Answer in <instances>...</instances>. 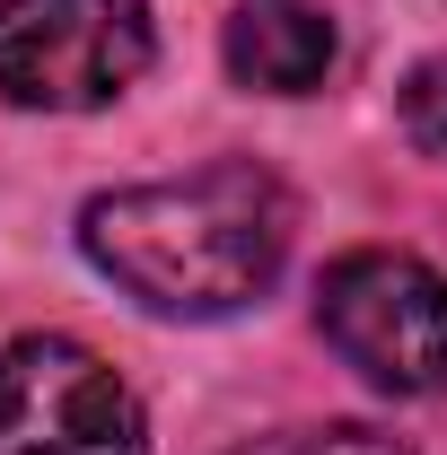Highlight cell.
Masks as SVG:
<instances>
[{
	"instance_id": "obj_2",
	"label": "cell",
	"mask_w": 447,
	"mask_h": 455,
	"mask_svg": "<svg viewBox=\"0 0 447 455\" xmlns=\"http://www.w3.org/2000/svg\"><path fill=\"white\" fill-rule=\"evenodd\" d=\"M316 324L378 395H439L447 386V272L394 245L342 254L316 289Z\"/></svg>"
},
{
	"instance_id": "obj_1",
	"label": "cell",
	"mask_w": 447,
	"mask_h": 455,
	"mask_svg": "<svg viewBox=\"0 0 447 455\" xmlns=\"http://www.w3.org/2000/svg\"><path fill=\"white\" fill-rule=\"evenodd\" d=\"M289 236H298V202L255 158H211L193 175L123 184L79 211V254L132 307L175 315V324L255 307L289 263Z\"/></svg>"
},
{
	"instance_id": "obj_5",
	"label": "cell",
	"mask_w": 447,
	"mask_h": 455,
	"mask_svg": "<svg viewBox=\"0 0 447 455\" xmlns=\"http://www.w3.org/2000/svg\"><path fill=\"white\" fill-rule=\"evenodd\" d=\"M220 53H228V70H237L246 88H264V97H307V88H325L342 36H334V18H325L316 0H237Z\"/></svg>"
},
{
	"instance_id": "obj_4",
	"label": "cell",
	"mask_w": 447,
	"mask_h": 455,
	"mask_svg": "<svg viewBox=\"0 0 447 455\" xmlns=\"http://www.w3.org/2000/svg\"><path fill=\"white\" fill-rule=\"evenodd\" d=\"M0 455H150V420L88 341L27 333L0 350Z\"/></svg>"
},
{
	"instance_id": "obj_7",
	"label": "cell",
	"mask_w": 447,
	"mask_h": 455,
	"mask_svg": "<svg viewBox=\"0 0 447 455\" xmlns=\"http://www.w3.org/2000/svg\"><path fill=\"white\" fill-rule=\"evenodd\" d=\"M394 114H403L412 149L447 167V61H421V70L403 79V97H394Z\"/></svg>"
},
{
	"instance_id": "obj_3",
	"label": "cell",
	"mask_w": 447,
	"mask_h": 455,
	"mask_svg": "<svg viewBox=\"0 0 447 455\" xmlns=\"http://www.w3.org/2000/svg\"><path fill=\"white\" fill-rule=\"evenodd\" d=\"M158 53L141 0H0V97L27 114L114 106Z\"/></svg>"
},
{
	"instance_id": "obj_6",
	"label": "cell",
	"mask_w": 447,
	"mask_h": 455,
	"mask_svg": "<svg viewBox=\"0 0 447 455\" xmlns=\"http://www.w3.org/2000/svg\"><path fill=\"white\" fill-rule=\"evenodd\" d=\"M237 455H412V447L369 429V420H316V429H272V438H255Z\"/></svg>"
}]
</instances>
